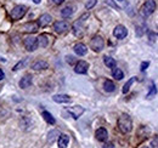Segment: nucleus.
Masks as SVG:
<instances>
[{"label":"nucleus","instance_id":"obj_26","mask_svg":"<svg viewBox=\"0 0 158 148\" xmlns=\"http://www.w3.org/2000/svg\"><path fill=\"white\" fill-rule=\"evenodd\" d=\"M134 81H135V78L133 76V78H130V79H129V80L125 83V85L123 86V90H122V91H123V93H127L129 90H130V86L133 85V83H134Z\"/></svg>","mask_w":158,"mask_h":148},{"label":"nucleus","instance_id":"obj_35","mask_svg":"<svg viewBox=\"0 0 158 148\" xmlns=\"http://www.w3.org/2000/svg\"><path fill=\"white\" fill-rule=\"evenodd\" d=\"M4 79V72L0 69V80H2Z\"/></svg>","mask_w":158,"mask_h":148},{"label":"nucleus","instance_id":"obj_34","mask_svg":"<svg viewBox=\"0 0 158 148\" xmlns=\"http://www.w3.org/2000/svg\"><path fill=\"white\" fill-rule=\"evenodd\" d=\"M64 0H52V2L54 4H56V5H60V4H62Z\"/></svg>","mask_w":158,"mask_h":148},{"label":"nucleus","instance_id":"obj_18","mask_svg":"<svg viewBox=\"0 0 158 148\" xmlns=\"http://www.w3.org/2000/svg\"><path fill=\"white\" fill-rule=\"evenodd\" d=\"M68 143H69V137H68V135H60L59 142H57L59 148H67Z\"/></svg>","mask_w":158,"mask_h":148},{"label":"nucleus","instance_id":"obj_7","mask_svg":"<svg viewBox=\"0 0 158 148\" xmlns=\"http://www.w3.org/2000/svg\"><path fill=\"white\" fill-rule=\"evenodd\" d=\"M38 29H39V24L35 22H27L23 26H21V31L27 33H35Z\"/></svg>","mask_w":158,"mask_h":148},{"label":"nucleus","instance_id":"obj_33","mask_svg":"<svg viewBox=\"0 0 158 148\" xmlns=\"http://www.w3.org/2000/svg\"><path fill=\"white\" fill-rule=\"evenodd\" d=\"M103 148H114V146L112 143H105L103 145Z\"/></svg>","mask_w":158,"mask_h":148},{"label":"nucleus","instance_id":"obj_10","mask_svg":"<svg viewBox=\"0 0 158 148\" xmlns=\"http://www.w3.org/2000/svg\"><path fill=\"white\" fill-rule=\"evenodd\" d=\"M89 69V63L85 61H78L74 66V72L78 74H85Z\"/></svg>","mask_w":158,"mask_h":148},{"label":"nucleus","instance_id":"obj_37","mask_svg":"<svg viewBox=\"0 0 158 148\" xmlns=\"http://www.w3.org/2000/svg\"><path fill=\"white\" fill-rule=\"evenodd\" d=\"M141 148H147V147H146V146H143V147H141Z\"/></svg>","mask_w":158,"mask_h":148},{"label":"nucleus","instance_id":"obj_6","mask_svg":"<svg viewBox=\"0 0 158 148\" xmlns=\"http://www.w3.org/2000/svg\"><path fill=\"white\" fill-rule=\"evenodd\" d=\"M54 29H55L56 33L62 34V33H66L69 29V24L66 21H57V22L54 23Z\"/></svg>","mask_w":158,"mask_h":148},{"label":"nucleus","instance_id":"obj_14","mask_svg":"<svg viewBox=\"0 0 158 148\" xmlns=\"http://www.w3.org/2000/svg\"><path fill=\"white\" fill-rule=\"evenodd\" d=\"M95 136H96V138H98L99 141L105 142V141L108 138V132H107V130L105 129V128H100V129L96 130Z\"/></svg>","mask_w":158,"mask_h":148},{"label":"nucleus","instance_id":"obj_38","mask_svg":"<svg viewBox=\"0 0 158 148\" xmlns=\"http://www.w3.org/2000/svg\"><path fill=\"white\" fill-rule=\"evenodd\" d=\"M118 1H124V0H118Z\"/></svg>","mask_w":158,"mask_h":148},{"label":"nucleus","instance_id":"obj_17","mask_svg":"<svg viewBox=\"0 0 158 148\" xmlns=\"http://www.w3.org/2000/svg\"><path fill=\"white\" fill-rule=\"evenodd\" d=\"M49 67V63L46 61H43V60H39V61H35L33 64H32V68L34 71H41V69H46Z\"/></svg>","mask_w":158,"mask_h":148},{"label":"nucleus","instance_id":"obj_3","mask_svg":"<svg viewBox=\"0 0 158 148\" xmlns=\"http://www.w3.org/2000/svg\"><path fill=\"white\" fill-rule=\"evenodd\" d=\"M27 12V6L24 5H17L15 6L12 10H11V18L14 21H17V19H21Z\"/></svg>","mask_w":158,"mask_h":148},{"label":"nucleus","instance_id":"obj_15","mask_svg":"<svg viewBox=\"0 0 158 148\" xmlns=\"http://www.w3.org/2000/svg\"><path fill=\"white\" fill-rule=\"evenodd\" d=\"M51 21H52V17L49 14H44L38 19V24H39V27H46L48 24L51 23Z\"/></svg>","mask_w":158,"mask_h":148},{"label":"nucleus","instance_id":"obj_24","mask_svg":"<svg viewBox=\"0 0 158 148\" xmlns=\"http://www.w3.org/2000/svg\"><path fill=\"white\" fill-rule=\"evenodd\" d=\"M72 14H73V9H72L71 6H67V7L62 9V11H61V16H62L63 18H68V17H71Z\"/></svg>","mask_w":158,"mask_h":148},{"label":"nucleus","instance_id":"obj_19","mask_svg":"<svg viewBox=\"0 0 158 148\" xmlns=\"http://www.w3.org/2000/svg\"><path fill=\"white\" fill-rule=\"evenodd\" d=\"M60 134L59 130H52V131H50L49 134H48V142L49 143H54L55 141H56V138L60 137Z\"/></svg>","mask_w":158,"mask_h":148},{"label":"nucleus","instance_id":"obj_25","mask_svg":"<svg viewBox=\"0 0 158 148\" xmlns=\"http://www.w3.org/2000/svg\"><path fill=\"white\" fill-rule=\"evenodd\" d=\"M112 75H113V78H116L117 80H122V79L124 78V73L122 72V69L116 68V67L112 69Z\"/></svg>","mask_w":158,"mask_h":148},{"label":"nucleus","instance_id":"obj_20","mask_svg":"<svg viewBox=\"0 0 158 148\" xmlns=\"http://www.w3.org/2000/svg\"><path fill=\"white\" fill-rule=\"evenodd\" d=\"M103 89H105V91H107V92H113V91L116 90V85H114V83L111 81V80H105V83H103Z\"/></svg>","mask_w":158,"mask_h":148},{"label":"nucleus","instance_id":"obj_16","mask_svg":"<svg viewBox=\"0 0 158 148\" xmlns=\"http://www.w3.org/2000/svg\"><path fill=\"white\" fill-rule=\"evenodd\" d=\"M73 50H74V52L78 56H84V55H86V52H88V47H86L84 44H81V43L76 44L74 47H73Z\"/></svg>","mask_w":158,"mask_h":148},{"label":"nucleus","instance_id":"obj_23","mask_svg":"<svg viewBox=\"0 0 158 148\" xmlns=\"http://www.w3.org/2000/svg\"><path fill=\"white\" fill-rule=\"evenodd\" d=\"M103 62H105V64L108 67V68H114L116 67V61H114V58H112V57H110V56H105L103 57Z\"/></svg>","mask_w":158,"mask_h":148},{"label":"nucleus","instance_id":"obj_29","mask_svg":"<svg viewBox=\"0 0 158 148\" xmlns=\"http://www.w3.org/2000/svg\"><path fill=\"white\" fill-rule=\"evenodd\" d=\"M96 2H98V0H89L86 4H85V7L89 10V9H91V7H94L95 5H96Z\"/></svg>","mask_w":158,"mask_h":148},{"label":"nucleus","instance_id":"obj_5","mask_svg":"<svg viewBox=\"0 0 158 148\" xmlns=\"http://www.w3.org/2000/svg\"><path fill=\"white\" fill-rule=\"evenodd\" d=\"M23 44H24V47H26L28 51L32 52V51L37 50V47H38V38H34V37L24 38Z\"/></svg>","mask_w":158,"mask_h":148},{"label":"nucleus","instance_id":"obj_1","mask_svg":"<svg viewBox=\"0 0 158 148\" xmlns=\"http://www.w3.org/2000/svg\"><path fill=\"white\" fill-rule=\"evenodd\" d=\"M118 128L123 134H128L133 129V120L130 118V115L128 114H122L118 119Z\"/></svg>","mask_w":158,"mask_h":148},{"label":"nucleus","instance_id":"obj_27","mask_svg":"<svg viewBox=\"0 0 158 148\" xmlns=\"http://www.w3.org/2000/svg\"><path fill=\"white\" fill-rule=\"evenodd\" d=\"M156 93H157V88H156V85L153 84V85L151 86V89H150V92L147 93V98H148V100L153 98V97L156 96Z\"/></svg>","mask_w":158,"mask_h":148},{"label":"nucleus","instance_id":"obj_8","mask_svg":"<svg viewBox=\"0 0 158 148\" xmlns=\"http://www.w3.org/2000/svg\"><path fill=\"white\" fill-rule=\"evenodd\" d=\"M66 111L71 114V117H72L73 119H78L79 117L84 113V108H83L81 106H74V107H68V108H66Z\"/></svg>","mask_w":158,"mask_h":148},{"label":"nucleus","instance_id":"obj_13","mask_svg":"<svg viewBox=\"0 0 158 148\" xmlns=\"http://www.w3.org/2000/svg\"><path fill=\"white\" fill-rule=\"evenodd\" d=\"M52 100L57 103H71L72 102V98L68 95H54Z\"/></svg>","mask_w":158,"mask_h":148},{"label":"nucleus","instance_id":"obj_31","mask_svg":"<svg viewBox=\"0 0 158 148\" xmlns=\"http://www.w3.org/2000/svg\"><path fill=\"white\" fill-rule=\"evenodd\" d=\"M143 32H145V29H142V27H138V28H136V34H138V37H141V35L143 34Z\"/></svg>","mask_w":158,"mask_h":148},{"label":"nucleus","instance_id":"obj_11","mask_svg":"<svg viewBox=\"0 0 158 148\" xmlns=\"http://www.w3.org/2000/svg\"><path fill=\"white\" fill-rule=\"evenodd\" d=\"M113 35L117 38V39H124V38L128 35V29H127L124 26L119 24V26H117V27L114 28Z\"/></svg>","mask_w":158,"mask_h":148},{"label":"nucleus","instance_id":"obj_4","mask_svg":"<svg viewBox=\"0 0 158 148\" xmlns=\"http://www.w3.org/2000/svg\"><path fill=\"white\" fill-rule=\"evenodd\" d=\"M90 46H91V49L95 52H100L105 47V40H103V38L100 37V35L94 37L91 39V41H90Z\"/></svg>","mask_w":158,"mask_h":148},{"label":"nucleus","instance_id":"obj_28","mask_svg":"<svg viewBox=\"0 0 158 148\" xmlns=\"http://www.w3.org/2000/svg\"><path fill=\"white\" fill-rule=\"evenodd\" d=\"M26 63H27V58L23 60V61H21V62H19V63L12 68V71H19V69H21V67H24V66H26Z\"/></svg>","mask_w":158,"mask_h":148},{"label":"nucleus","instance_id":"obj_21","mask_svg":"<svg viewBox=\"0 0 158 148\" xmlns=\"http://www.w3.org/2000/svg\"><path fill=\"white\" fill-rule=\"evenodd\" d=\"M49 45V39H48V35L46 34H41L38 38V46L40 47H46Z\"/></svg>","mask_w":158,"mask_h":148},{"label":"nucleus","instance_id":"obj_22","mask_svg":"<svg viewBox=\"0 0 158 148\" xmlns=\"http://www.w3.org/2000/svg\"><path fill=\"white\" fill-rule=\"evenodd\" d=\"M43 118H44V119H45V121H46L48 124H50V125H54V124L56 123L55 118H54L49 112H46V111L43 112Z\"/></svg>","mask_w":158,"mask_h":148},{"label":"nucleus","instance_id":"obj_32","mask_svg":"<svg viewBox=\"0 0 158 148\" xmlns=\"http://www.w3.org/2000/svg\"><path fill=\"white\" fill-rule=\"evenodd\" d=\"M150 66V63L148 62H142L141 63V71H145V69H147V67Z\"/></svg>","mask_w":158,"mask_h":148},{"label":"nucleus","instance_id":"obj_36","mask_svg":"<svg viewBox=\"0 0 158 148\" xmlns=\"http://www.w3.org/2000/svg\"><path fill=\"white\" fill-rule=\"evenodd\" d=\"M33 1H34L35 4H39V2H40V1H41V0H33Z\"/></svg>","mask_w":158,"mask_h":148},{"label":"nucleus","instance_id":"obj_12","mask_svg":"<svg viewBox=\"0 0 158 148\" xmlns=\"http://www.w3.org/2000/svg\"><path fill=\"white\" fill-rule=\"evenodd\" d=\"M32 83H33L32 75L27 74V75H24L20 80V88L21 89H27V88H29V86L32 85Z\"/></svg>","mask_w":158,"mask_h":148},{"label":"nucleus","instance_id":"obj_9","mask_svg":"<svg viewBox=\"0 0 158 148\" xmlns=\"http://www.w3.org/2000/svg\"><path fill=\"white\" fill-rule=\"evenodd\" d=\"M83 21L84 19L79 18L78 21H76L74 23H73V33H74V35L76 37H81L83 34H84V27H83Z\"/></svg>","mask_w":158,"mask_h":148},{"label":"nucleus","instance_id":"obj_2","mask_svg":"<svg viewBox=\"0 0 158 148\" xmlns=\"http://www.w3.org/2000/svg\"><path fill=\"white\" fill-rule=\"evenodd\" d=\"M155 9H156V1L155 0H147L142 5V7L140 10V14H141L142 17H148L155 12Z\"/></svg>","mask_w":158,"mask_h":148},{"label":"nucleus","instance_id":"obj_30","mask_svg":"<svg viewBox=\"0 0 158 148\" xmlns=\"http://www.w3.org/2000/svg\"><path fill=\"white\" fill-rule=\"evenodd\" d=\"M151 148H158V136H155L151 141Z\"/></svg>","mask_w":158,"mask_h":148}]
</instances>
